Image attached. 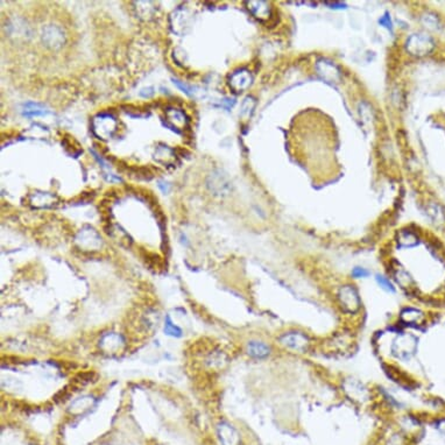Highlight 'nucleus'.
I'll list each match as a JSON object with an SVG mask.
<instances>
[{"label": "nucleus", "mask_w": 445, "mask_h": 445, "mask_svg": "<svg viewBox=\"0 0 445 445\" xmlns=\"http://www.w3.org/2000/svg\"><path fill=\"white\" fill-rule=\"evenodd\" d=\"M95 398L92 396H83V397H78L77 400H75L72 402L70 408L72 413H80L84 412V410L91 408V406L94 405Z\"/></svg>", "instance_id": "17"}, {"label": "nucleus", "mask_w": 445, "mask_h": 445, "mask_svg": "<svg viewBox=\"0 0 445 445\" xmlns=\"http://www.w3.org/2000/svg\"><path fill=\"white\" fill-rule=\"evenodd\" d=\"M218 435H219V439L223 445H239V435L228 423H221L218 427Z\"/></svg>", "instance_id": "12"}, {"label": "nucleus", "mask_w": 445, "mask_h": 445, "mask_svg": "<svg viewBox=\"0 0 445 445\" xmlns=\"http://www.w3.org/2000/svg\"><path fill=\"white\" fill-rule=\"evenodd\" d=\"M118 122L116 118L110 114H101L94 120V132L102 139H109L117 131Z\"/></svg>", "instance_id": "2"}, {"label": "nucleus", "mask_w": 445, "mask_h": 445, "mask_svg": "<svg viewBox=\"0 0 445 445\" xmlns=\"http://www.w3.org/2000/svg\"><path fill=\"white\" fill-rule=\"evenodd\" d=\"M171 153V149L168 147H160L155 153V159L163 164H170L175 161V156H168Z\"/></svg>", "instance_id": "20"}, {"label": "nucleus", "mask_w": 445, "mask_h": 445, "mask_svg": "<svg viewBox=\"0 0 445 445\" xmlns=\"http://www.w3.org/2000/svg\"><path fill=\"white\" fill-rule=\"evenodd\" d=\"M377 282L383 290L388 291V293H395V287L393 286V283L389 281V279H387L382 275H377Z\"/></svg>", "instance_id": "24"}, {"label": "nucleus", "mask_w": 445, "mask_h": 445, "mask_svg": "<svg viewBox=\"0 0 445 445\" xmlns=\"http://www.w3.org/2000/svg\"><path fill=\"white\" fill-rule=\"evenodd\" d=\"M254 107H255V99L253 97L245 98L243 105H241V111H240L241 117H244V118L251 117L252 113H253V110H254Z\"/></svg>", "instance_id": "22"}, {"label": "nucleus", "mask_w": 445, "mask_h": 445, "mask_svg": "<svg viewBox=\"0 0 445 445\" xmlns=\"http://www.w3.org/2000/svg\"><path fill=\"white\" fill-rule=\"evenodd\" d=\"M76 243H77L80 247H84L86 249H97L102 246V238L95 231L94 229H84L78 233L77 238H76Z\"/></svg>", "instance_id": "5"}, {"label": "nucleus", "mask_w": 445, "mask_h": 445, "mask_svg": "<svg viewBox=\"0 0 445 445\" xmlns=\"http://www.w3.org/2000/svg\"><path fill=\"white\" fill-rule=\"evenodd\" d=\"M422 22L430 29H436L438 27V19L436 18V15L427 13L422 17Z\"/></svg>", "instance_id": "25"}, {"label": "nucleus", "mask_w": 445, "mask_h": 445, "mask_svg": "<svg viewBox=\"0 0 445 445\" xmlns=\"http://www.w3.org/2000/svg\"><path fill=\"white\" fill-rule=\"evenodd\" d=\"M340 304L346 312H357L360 306V300L358 293L353 288V286H345L340 289L339 293Z\"/></svg>", "instance_id": "4"}, {"label": "nucleus", "mask_w": 445, "mask_h": 445, "mask_svg": "<svg viewBox=\"0 0 445 445\" xmlns=\"http://www.w3.org/2000/svg\"><path fill=\"white\" fill-rule=\"evenodd\" d=\"M164 333L171 337H181L182 336V330L180 329L177 325L172 323L169 317H167L166 323H164Z\"/></svg>", "instance_id": "23"}, {"label": "nucleus", "mask_w": 445, "mask_h": 445, "mask_svg": "<svg viewBox=\"0 0 445 445\" xmlns=\"http://www.w3.org/2000/svg\"><path fill=\"white\" fill-rule=\"evenodd\" d=\"M191 15L187 10L176 11L171 18V26L174 32L179 34H186L191 28Z\"/></svg>", "instance_id": "7"}, {"label": "nucleus", "mask_w": 445, "mask_h": 445, "mask_svg": "<svg viewBox=\"0 0 445 445\" xmlns=\"http://www.w3.org/2000/svg\"><path fill=\"white\" fill-rule=\"evenodd\" d=\"M402 320H404L406 323H413V324H420L423 322L424 316L423 314L419 310L415 309H407L406 312L402 313Z\"/></svg>", "instance_id": "18"}, {"label": "nucleus", "mask_w": 445, "mask_h": 445, "mask_svg": "<svg viewBox=\"0 0 445 445\" xmlns=\"http://www.w3.org/2000/svg\"><path fill=\"white\" fill-rule=\"evenodd\" d=\"M398 243L405 247H413L419 243V238L412 231H401L398 235Z\"/></svg>", "instance_id": "19"}, {"label": "nucleus", "mask_w": 445, "mask_h": 445, "mask_svg": "<svg viewBox=\"0 0 445 445\" xmlns=\"http://www.w3.org/2000/svg\"><path fill=\"white\" fill-rule=\"evenodd\" d=\"M368 275H370L368 271H366L365 268H362V267H355L354 270L352 271V276H353L354 279H364V278H367Z\"/></svg>", "instance_id": "26"}, {"label": "nucleus", "mask_w": 445, "mask_h": 445, "mask_svg": "<svg viewBox=\"0 0 445 445\" xmlns=\"http://www.w3.org/2000/svg\"><path fill=\"white\" fill-rule=\"evenodd\" d=\"M56 197L48 193H34L30 195V203L36 208H49L55 204Z\"/></svg>", "instance_id": "16"}, {"label": "nucleus", "mask_w": 445, "mask_h": 445, "mask_svg": "<svg viewBox=\"0 0 445 445\" xmlns=\"http://www.w3.org/2000/svg\"><path fill=\"white\" fill-rule=\"evenodd\" d=\"M438 429H439V431L443 433V435L445 436V421H442L440 422V423L438 424Z\"/></svg>", "instance_id": "30"}, {"label": "nucleus", "mask_w": 445, "mask_h": 445, "mask_svg": "<svg viewBox=\"0 0 445 445\" xmlns=\"http://www.w3.org/2000/svg\"><path fill=\"white\" fill-rule=\"evenodd\" d=\"M316 70L322 78L329 83H339L341 79L340 69L335 62L327 59H321L316 63Z\"/></svg>", "instance_id": "3"}, {"label": "nucleus", "mask_w": 445, "mask_h": 445, "mask_svg": "<svg viewBox=\"0 0 445 445\" xmlns=\"http://www.w3.org/2000/svg\"><path fill=\"white\" fill-rule=\"evenodd\" d=\"M99 345H101V348L106 351V352H117L120 351L121 347L124 346V338L119 335V333H114V332H110L106 333L101 338V341H99Z\"/></svg>", "instance_id": "9"}, {"label": "nucleus", "mask_w": 445, "mask_h": 445, "mask_svg": "<svg viewBox=\"0 0 445 445\" xmlns=\"http://www.w3.org/2000/svg\"><path fill=\"white\" fill-rule=\"evenodd\" d=\"M435 48V41L424 33L413 34L406 42V49L413 56H425Z\"/></svg>", "instance_id": "1"}, {"label": "nucleus", "mask_w": 445, "mask_h": 445, "mask_svg": "<svg viewBox=\"0 0 445 445\" xmlns=\"http://www.w3.org/2000/svg\"><path fill=\"white\" fill-rule=\"evenodd\" d=\"M410 339H412V337L401 336V338H398L394 343V353L397 357H400V358H404V357H408L409 354L414 353L415 341H410Z\"/></svg>", "instance_id": "13"}, {"label": "nucleus", "mask_w": 445, "mask_h": 445, "mask_svg": "<svg viewBox=\"0 0 445 445\" xmlns=\"http://www.w3.org/2000/svg\"><path fill=\"white\" fill-rule=\"evenodd\" d=\"M230 87L235 92H243L252 84V75L247 69H239L230 76Z\"/></svg>", "instance_id": "6"}, {"label": "nucleus", "mask_w": 445, "mask_h": 445, "mask_svg": "<svg viewBox=\"0 0 445 445\" xmlns=\"http://www.w3.org/2000/svg\"><path fill=\"white\" fill-rule=\"evenodd\" d=\"M166 118L168 125L176 132H180L186 127L188 124V119L182 111L177 109H168L166 112Z\"/></svg>", "instance_id": "11"}, {"label": "nucleus", "mask_w": 445, "mask_h": 445, "mask_svg": "<svg viewBox=\"0 0 445 445\" xmlns=\"http://www.w3.org/2000/svg\"><path fill=\"white\" fill-rule=\"evenodd\" d=\"M43 41H46V43L49 47L53 48H57L62 45V42L64 41V36L63 33L57 28V27H47L43 30Z\"/></svg>", "instance_id": "14"}, {"label": "nucleus", "mask_w": 445, "mask_h": 445, "mask_svg": "<svg viewBox=\"0 0 445 445\" xmlns=\"http://www.w3.org/2000/svg\"><path fill=\"white\" fill-rule=\"evenodd\" d=\"M247 10L251 12L254 18L258 19L260 21H267L270 20L271 15H272V9L270 6V4L267 2H247Z\"/></svg>", "instance_id": "8"}, {"label": "nucleus", "mask_w": 445, "mask_h": 445, "mask_svg": "<svg viewBox=\"0 0 445 445\" xmlns=\"http://www.w3.org/2000/svg\"><path fill=\"white\" fill-rule=\"evenodd\" d=\"M174 84H176V85H177L183 92H186L187 95H193V87L191 86L187 85V84H184L182 82H180V80H177V79H174Z\"/></svg>", "instance_id": "28"}, {"label": "nucleus", "mask_w": 445, "mask_h": 445, "mask_svg": "<svg viewBox=\"0 0 445 445\" xmlns=\"http://www.w3.org/2000/svg\"><path fill=\"white\" fill-rule=\"evenodd\" d=\"M271 348L263 341L251 340L247 344V353L256 359H262L270 354Z\"/></svg>", "instance_id": "15"}, {"label": "nucleus", "mask_w": 445, "mask_h": 445, "mask_svg": "<svg viewBox=\"0 0 445 445\" xmlns=\"http://www.w3.org/2000/svg\"><path fill=\"white\" fill-rule=\"evenodd\" d=\"M283 345L296 351H304L308 346V338L300 332H289L281 338Z\"/></svg>", "instance_id": "10"}, {"label": "nucleus", "mask_w": 445, "mask_h": 445, "mask_svg": "<svg viewBox=\"0 0 445 445\" xmlns=\"http://www.w3.org/2000/svg\"><path fill=\"white\" fill-rule=\"evenodd\" d=\"M379 24L382 25L386 28L392 29V20H390V17L388 14H385L383 17H381L379 19Z\"/></svg>", "instance_id": "27"}, {"label": "nucleus", "mask_w": 445, "mask_h": 445, "mask_svg": "<svg viewBox=\"0 0 445 445\" xmlns=\"http://www.w3.org/2000/svg\"><path fill=\"white\" fill-rule=\"evenodd\" d=\"M24 113L25 116L34 117V116H43V114L48 113V111L46 110L43 106H41L39 104H28L26 105Z\"/></svg>", "instance_id": "21"}, {"label": "nucleus", "mask_w": 445, "mask_h": 445, "mask_svg": "<svg viewBox=\"0 0 445 445\" xmlns=\"http://www.w3.org/2000/svg\"><path fill=\"white\" fill-rule=\"evenodd\" d=\"M324 4L325 5L332 6V9H333V6H335V9H341V7L345 6L344 4H341V3H324Z\"/></svg>", "instance_id": "29"}]
</instances>
